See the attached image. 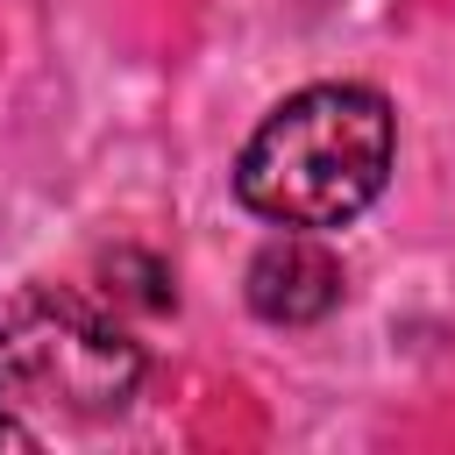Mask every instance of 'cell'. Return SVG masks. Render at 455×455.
<instances>
[{"instance_id":"obj_1","label":"cell","mask_w":455,"mask_h":455,"mask_svg":"<svg viewBox=\"0 0 455 455\" xmlns=\"http://www.w3.org/2000/svg\"><path fill=\"white\" fill-rule=\"evenodd\" d=\"M391 178V107L370 85H306L235 156V199L277 228H348Z\"/></svg>"},{"instance_id":"obj_3","label":"cell","mask_w":455,"mask_h":455,"mask_svg":"<svg viewBox=\"0 0 455 455\" xmlns=\"http://www.w3.org/2000/svg\"><path fill=\"white\" fill-rule=\"evenodd\" d=\"M242 291H249V313L256 320H270V327H313V320H327L341 306L348 277H341V256L313 228H284L277 242L256 249Z\"/></svg>"},{"instance_id":"obj_4","label":"cell","mask_w":455,"mask_h":455,"mask_svg":"<svg viewBox=\"0 0 455 455\" xmlns=\"http://www.w3.org/2000/svg\"><path fill=\"white\" fill-rule=\"evenodd\" d=\"M0 448H14V455H28V448H36V434H28L21 419H7V412H0Z\"/></svg>"},{"instance_id":"obj_2","label":"cell","mask_w":455,"mask_h":455,"mask_svg":"<svg viewBox=\"0 0 455 455\" xmlns=\"http://www.w3.org/2000/svg\"><path fill=\"white\" fill-rule=\"evenodd\" d=\"M142 341L71 284H28L0 306V405L107 419L142 384Z\"/></svg>"}]
</instances>
